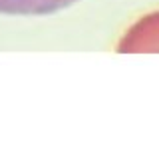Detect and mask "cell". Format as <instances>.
I'll return each instance as SVG.
<instances>
[{"label":"cell","instance_id":"6da1fadb","mask_svg":"<svg viewBox=\"0 0 159 153\" xmlns=\"http://www.w3.org/2000/svg\"><path fill=\"white\" fill-rule=\"evenodd\" d=\"M78 0H0V14L6 16H48L72 6Z\"/></svg>","mask_w":159,"mask_h":153}]
</instances>
